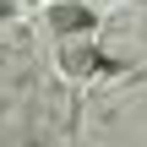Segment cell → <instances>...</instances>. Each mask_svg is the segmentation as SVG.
<instances>
[{"mask_svg":"<svg viewBox=\"0 0 147 147\" xmlns=\"http://www.w3.org/2000/svg\"><path fill=\"white\" fill-rule=\"evenodd\" d=\"M55 71H60L65 82H93V76H104V71H120V60L104 55V44L82 38V44H60V49H55Z\"/></svg>","mask_w":147,"mask_h":147,"instance_id":"cell-2","label":"cell"},{"mask_svg":"<svg viewBox=\"0 0 147 147\" xmlns=\"http://www.w3.org/2000/svg\"><path fill=\"white\" fill-rule=\"evenodd\" d=\"M98 5L93 0H44V27L60 38V44H82L98 33Z\"/></svg>","mask_w":147,"mask_h":147,"instance_id":"cell-1","label":"cell"},{"mask_svg":"<svg viewBox=\"0 0 147 147\" xmlns=\"http://www.w3.org/2000/svg\"><path fill=\"white\" fill-rule=\"evenodd\" d=\"M16 11H22V5H16V0H0V27H5V22H11V16H16Z\"/></svg>","mask_w":147,"mask_h":147,"instance_id":"cell-3","label":"cell"}]
</instances>
